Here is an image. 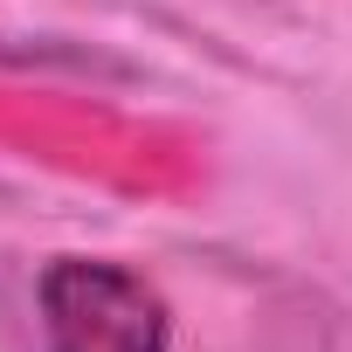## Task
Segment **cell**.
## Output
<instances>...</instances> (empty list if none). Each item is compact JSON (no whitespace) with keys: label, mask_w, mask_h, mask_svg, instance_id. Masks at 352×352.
<instances>
[{"label":"cell","mask_w":352,"mask_h":352,"mask_svg":"<svg viewBox=\"0 0 352 352\" xmlns=\"http://www.w3.org/2000/svg\"><path fill=\"white\" fill-rule=\"evenodd\" d=\"M42 352H173V311L159 283L111 256H56L35 283Z\"/></svg>","instance_id":"obj_1"}]
</instances>
